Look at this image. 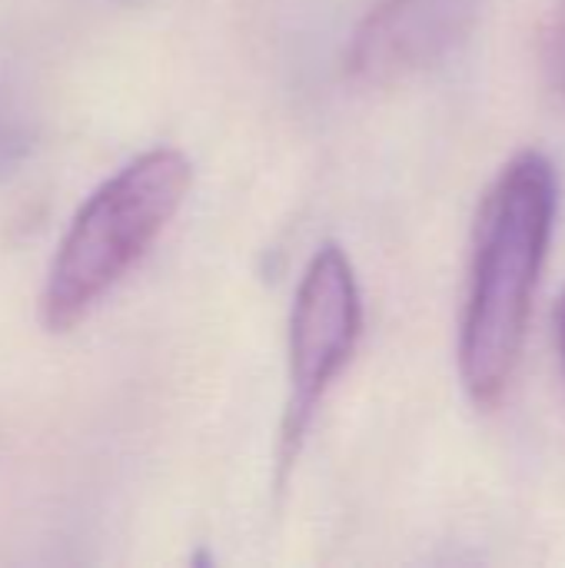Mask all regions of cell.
I'll return each instance as SVG.
<instances>
[{"instance_id":"1","label":"cell","mask_w":565,"mask_h":568,"mask_svg":"<svg viewBox=\"0 0 565 568\" xmlns=\"http://www.w3.org/2000/svg\"><path fill=\"white\" fill-rule=\"evenodd\" d=\"M556 206L559 176L539 150H519L480 203L460 323V379L483 409L500 406L516 376Z\"/></svg>"},{"instance_id":"2","label":"cell","mask_w":565,"mask_h":568,"mask_svg":"<svg viewBox=\"0 0 565 568\" xmlns=\"http://www.w3.org/2000/svg\"><path fill=\"white\" fill-rule=\"evenodd\" d=\"M193 183V166L180 150L160 146L130 160L103 180L77 210L50 263L40 320L50 333H67L150 253L180 213Z\"/></svg>"},{"instance_id":"3","label":"cell","mask_w":565,"mask_h":568,"mask_svg":"<svg viewBox=\"0 0 565 568\" xmlns=\"http://www.w3.org/2000/svg\"><path fill=\"white\" fill-rule=\"evenodd\" d=\"M363 336V296L350 256L326 243L303 270L290 316V393L280 433V473L286 476L333 383L350 366Z\"/></svg>"},{"instance_id":"4","label":"cell","mask_w":565,"mask_h":568,"mask_svg":"<svg viewBox=\"0 0 565 568\" xmlns=\"http://www.w3.org/2000/svg\"><path fill=\"white\" fill-rule=\"evenodd\" d=\"M480 0H380L356 27L346 70L363 87L410 83L466 47Z\"/></svg>"},{"instance_id":"5","label":"cell","mask_w":565,"mask_h":568,"mask_svg":"<svg viewBox=\"0 0 565 568\" xmlns=\"http://www.w3.org/2000/svg\"><path fill=\"white\" fill-rule=\"evenodd\" d=\"M37 143V110L20 87L0 77V180L17 173V166L33 153Z\"/></svg>"},{"instance_id":"6","label":"cell","mask_w":565,"mask_h":568,"mask_svg":"<svg viewBox=\"0 0 565 568\" xmlns=\"http://www.w3.org/2000/svg\"><path fill=\"white\" fill-rule=\"evenodd\" d=\"M543 70L553 97L565 106V0L553 7V17L546 23L543 37Z\"/></svg>"},{"instance_id":"7","label":"cell","mask_w":565,"mask_h":568,"mask_svg":"<svg viewBox=\"0 0 565 568\" xmlns=\"http://www.w3.org/2000/svg\"><path fill=\"white\" fill-rule=\"evenodd\" d=\"M556 343H559V363L565 369V293L559 300V313H556Z\"/></svg>"}]
</instances>
